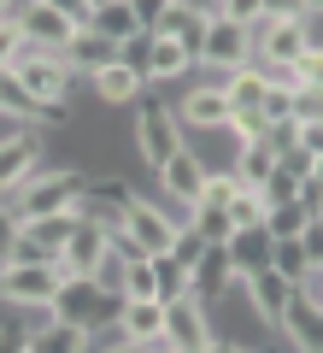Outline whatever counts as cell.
<instances>
[{
  "mask_svg": "<svg viewBox=\"0 0 323 353\" xmlns=\"http://www.w3.org/2000/svg\"><path fill=\"white\" fill-rule=\"evenodd\" d=\"M200 253H206L200 230H194V224H183V230H176V241H171V259H183L188 271H194V265H200Z\"/></svg>",
  "mask_w": 323,
  "mask_h": 353,
  "instance_id": "obj_39",
  "label": "cell"
},
{
  "mask_svg": "<svg viewBox=\"0 0 323 353\" xmlns=\"http://www.w3.org/2000/svg\"><path fill=\"white\" fill-rule=\"evenodd\" d=\"M24 336H30V330H6V324H0V353H24Z\"/></svg>",
  "mask_w": 323,
  "mask_h": 353,
  "instance_id": "obj_49",
  "label": "cell"
},
{
  "mask_svg": "<svg viewBox=\"0 0 323 353\" xmlns=\"http://www.w3.org/2000/svg\"><path fill=\"white\" fill-rule=\"evenodd\" d=\"M18 36L30 41V48H48V53H65V41L76 36V18H65L59 6H48V0H18V12H12Z\"/></svg>",
  "mask_w": 323,
  "mask_h": 353,
  "instance_id": "obj_10",
  "label": "cell"
},
{
  "mask_svg": "<svg viewBox=\"0 0 323 353\" xmlns=\"http://www.w3.org/2000/svg\"><path fill=\"white\" fill-rule=\"evenodd\" d=\"M211 341H218V324H211V306L206 301H194V294L165 301V336H159V347H171V353H206Z\"/></svg>",
  "mask_w": 323,
  "mask_h": 353,
  "instance_id": "obj_7",
  "label": "cell"
},
{
  "mask_svg": "<svg viewBox=\"0 0 323 353\" xmlns=\"http://www.w3.org/2000/svg\"><path fill=\"white\" fill-rule=\"evenodd\" d=\"M259 353H300V347H294V341H282V336H271V341H264Z\"/></svg>",
  "mask_w": 323,
  "mask_h": 353,
  "instance_id": "obj_51",
  "label": "cell"
},
{
  "mask_svg": "<svg viewBox=\"0 0 323 353\" xmlns=\"http://www.w3.org/2000/svg\"><path fill=\"white\" fill-rule=\"evenodd\" d=\"M264 18L271 24H294V18H306V0H264Z\"/></svg>",
  "mask_w": 323,
  "mask_h": 353,
  "instance_id": "obj_43",
  "label": "cell"
},
{
  "mask_svg": "<svg viewBox=\"0 0 323 353\" xmlns=\"http://www.w3.org/2000/svg\"><path fill=\"white\" fill-rule=\"evenodd\" d=\"M83 194H88V183H83V171H76V165H59V171H48V165H41V171L30 176V183H24L6 206H12L18 224H30V218L76 212V206H83Z\"/></svg>",
  "mask_w": 323,
  "mask_h": 353,
  "instance_id": "obj_2",
  "label": "cell"
},
{
  "mask_svg": "<svg viewBox=\"0 0 323 353\" xmlns=\"http://www.w3.org/2000/svg\"><path fill=\"white\" fill-rule=\"evenodd\" d=\"M183 224H194L206 248H224V241L236 236V224H229V206H206V201H200V206H188V218H183Z\"/></svg>",
  "mask_w": 323,
  "mask_h": 353,
  "instance_id": "obj_30",
  "label": "cell"
},
{
  "mask_svg": "<svg viewBox=\"0 0 323 353\" xmlns=\"http://www.w3.org/2000/svg\"><path fill=\"white\" fill-rule=\"evenodd\" d=\"M171 6H211V0H171Z\"/></svg>",
  "mask_w": 323,
  "mask_h": 353,
  "instance_id": "obj_54",
  "label": "cell"
},
{
  "mask_svg": "<svg viewBox=\"0 0 323 353\" xmlns=\"http://www.w3.org/2000/svg\"><path fill=\"white\" fill-rule=\"evenodd\" d=\"M300 77H306V88H323V41L300 59Z\"/></svg>",
  "mask_w": 323,
  "mask_h": 353,
  "instance_id": "obj_46",
  "label": "cell"
},
{
  "mask_svg": "<svg viewBox=\"0 0 323 353\" xmlns=\"http://www.w3.org/2000/svg\"><path fill=\"white\" fill-rule=\"evenodd\" d=\"M59 289H65L59 259L53 265H0V301L18 306V312H53Z\"/></svg>",
  "mask_w": 323,
  "mask_h": 353,
  "instance_id": "obj_5",
  "label": "cell"
},
{
  "mask_svg": "<svg viewBox=\"0 0 323 353\" xmlns=\"http://www.w3.org/2000/svg\"><path fill=\"white\" fill-rule=\"evenodd\" d=\"M206 353H259V347H241V341H224V336H218V341H211Z\"/></svg>",
  "mask_w": 323,
  "mask_h": 353,
  "instance_id": "obj_50",
  "label": "cell"
},
{
  "mask_svg": "<svg viewBox=\"0 0 323 353\" xmlns=\"http://www.w3.org/2000/svg\"><path fill=\"white\" fill-rule=\"evenodd\" d=\"M236 194H241L236 171H206V189H200V201H206V206H229ZM200 201H194V206H200Z\"/></svg>",
  "mask_w": 323,
  "mask_h": 353,
  "instance_id": "obj_36",
  "label": "cell"
},
{
  "mask_svg": "<svg viewBox=\"0 0 323 353\" xmlns=\"http://www.w3.org/2000/svg\"><path fill=\"white\" fill-rule=\"evenodd\" d=\"M41 159H48V136L36 124H12L6 118L0 124V201H12L30 176L41 171Z\"/></svg>",
  "mask_w": 323,
  "mask_h": 353,
  "instance_id": "obj_4",
  "label": "cell"
},
{
  "mask_svg": "<svg viewBox=\"0 0 323 353\" xmlns=\"http://www.w3.org/2000/svg\"><path fill=\"white\" fill-rule=\"evenodd\" d=\"M171 112H176V124H183V136L188 130H218V124H229V94L218 83H188Z\"/></svg>",
  "mask_w": 323,
  "mask_h": 353,
  "instance_id": "obj_13",
  "label": "cell"
},
{
  "mask_svg": "<svg viewBox=\"0 0 323 353\" xmlns=\"http://www.w3.org/2000/svg\"><path fill=\"white\" fill-rule=\"evenodd\" d=\"M48 6H59V12H65V18H76V24H88V12H94L88 0H48Z\"/></svg>",
  "mask_w": 323,
  "mask_h": 353,
  "instance_id": "obj_48",
  "label": "cell"
},
{
  "mask_svg": "<svg viewBox=\"0 0 323 353\" xmlns=\"http://www.w3.org/2000/svg\"><path fill=\"white\" fill-rule=\"evenodd\" d=\"M12 12H18V0H0V24H12Z\"/></svg>",
  "mask_w": 323,
  "mask_h": 353,
  "instance_id": "obj_52",
  "label": "cell"
},
{
  "mask_svg": "<svg viewBox=\"0 0 323 353\" xmlns=\"http://www.w3.org/2000/svg\"><path fill=\"white\" fill-rule=\"evenodd\" d=\"M153 183H159V201L171 206L176 218H188V206H194V201H200V189H206V165H200L188 148H176L171 159L153 171Z\"/></svg>",
  "mask_w": 323,
  "mask_h": 353,
  "instance_id": "obj_11",
  "label": "cell"
},
{
  "mask_svg": "<svg viewBox=\"0 0 323 353\" xmlns=\"http://www.w3.org/2000/svg\"><path fill=\"white\" fill-rule=\"evenodd\" d=\"M306 224H311V212H306L300 201H282V206H271V212H264V236H271V241L306 236Z\"/></svg>",
  "mask_w": 323,
  "mask_h": 353,
  "instance_id": "obj_32",
  "label": "cell"
},
{
  "mask_svg": "<svg viewBox=\"0 0 323 353\" xmlns=\"http://www.w3.org/2000/svg\"><path fill=\"white\" fill-rule=\"evenodd\" d=\"M153 271H159V301H183V294H194V271H188L183 259L159 253V259H153Z\"/></svg>",
  "mask_w": 323,
  "mask_h": 353,
  "instance_id": "obj_33",
  "label": "cell"
},
{
  "mask_svg": "<svg viewBox=\"0 0 323 353\" xmlns=\"http://www.w3.org/2000/svg\"><path fill=\"white\" fill-rule=\"evenodd\" d=\"M106 301H118V294H106L94 277H65V289H59V301H53V312L48 318H65V324H83V330H100V324H112L106 318Z\"/></svg>",
  "mask_w": 323,
  "mask_h": 353,
  "instance_id": "obj_12",
  "label": "cell"
},
{
  "mask_svg": "<svg viewBox=\"0 0 323 353\" xmlns=\"http://www.w3.org/2000/svg\"><path fill=\"white\" fill-rule=\"evenodd\" d=\"M236 289V259H229V248H206L194 265V301H224V294Z\"/></svg>",
  "mask_w": 323,
  "mask_h": 353,
  "instance_id": "obj_20",
  "label": "cell"
},
{
  "mask_svg": "<svg viewBox=\"0 0 323 353\" xmlns=\"http://www.w3.org/2000/svg\"><path fill=\"white\" fill-rule=\"evenodd\" d=\"M88 6H106V0H88Z\"/></svg>",
  "mask_w": 323,
  "mask_h": 353,
  "instance_id": "obj_55",
  "label": "cell"
},
{
  "mask_svg": "<svg viewBox=\"0 0 323 353\" xmlns=\"http://www.w3.org/2000/svg\"><path fill=\"white\" fill-rule=\"evenodd\" d=\"M306 18L317 24V18H323V0H306Z\"/></svg>",
  "mask_w": 323,
  "mask_h": 353,
  "instance_id": "obj_53",
  "label": "cell"
},
{
  "mask_svg": "<svg viewBox=\"0 0 323 353\" xmlns=\"http://www.w3.org/2000/svg\"><path fill=\"white\" fill-rule=\"evenodd\" d=\"M224 248H229V259H236V283L271 265V236H264V230H236Z\"/></svg>",
  "mask_w": 323,
  "mask_h": 353,
  "instance_id": "obj_26",
  "label": "cell"
},
{
  "mask_svg": "<svg viewBox=\"0 0 323 353\" xmlns=\"http://www.w3.org/2000/svg\"><path fill=\"white\" fill-rule=\"evenodd\" d=\"M129 12H136L141 30H159V18L171 12V0H129Z\"/></svg>",
  "mask_w": 323,
  "mask_h": 353,
  "instance_id": "obj_42",
  "label": "cell"
},
{
  "mask_svg": "<svg viewBox=\"0 0 323 353\" xmlns=\"http://www.w3.org/2000/svg\"><path fill=\"white\" fill-rule=\"evenodd\" d=\"M241 294H247V306L259 312V324H264V330H276V324H282V312H288V301H294V283L276 277L271 265H264V271L241 277Z\"/></svg>",
  "mask_w": 323,
  "mask_h": 353,
  "instance_id": "obj_15",
  "label": "cell"
},
{
  "mask_svg": "<svg viewBox=\"0 0 323 353\" xmlns=\"http://www.w3.org/2000/svg\"><path fill=\"white\" fill-rule=\"evenodd\" d=\"M218 88L229 94V112H253V106L264 101V88H271V77H264V65H241V71L218 77Z\"/></svg>",
  "mask_w": 323,
  "mask_h": 353,
  "instance_id": "obj_25",
  "label": "cell"
},
{
  "mask_svg": "<svg viewBox=\"0 0 323 353\" xmlns=\"http://www.w3.org/2000/svg\"><path fill=\"white\" fill-rule=\"evenodd\" d=\"M259 112L271 118V124H282V118H294V94H288V88H264V101H259Z\"/></svg>",
  "mask_w": 323,
  "mask_h": 353,
  "instance_id": "obj_41",
  "label": "cell"
},
{
  "mask_svg": "<svg viewBox=\"0 0 323 353\" xmlns=\"http://www.w3.org/2000/svg\"><path fill=\"white\" fill-rule=\"evenodd\" d=\"M200 65H206V71H218V77L253 65V30H247V24H229V18L211 12L206 41H200Z\"/></svg>",
  "mask_w": 323,
  "mask_h": 353,
  "instance_id": "obj_9",
  "label": "cell"
},
{
  "mask_svg": "<svg viewBox=\"0 0 323 353\" xmlns=\"http://www.w3.org/2000/svg\"><path fill=\"white\" fill-rule=\"evenodd\" d=\"M12 241H18V218H12V206L0 201V265H6V253H12Z\"/></svg>",
  "mask_w": 323,
  "mask_h": 353,
  "instance_id": "obj_45",
  "label": "cell"
},
{
  "mask_svg": "<svg viewBox=\"0 0 323 353\" xmlns=\"http://www.w3.org/2000/svg\"><path fill=\"white\" fill-rule=\"evenodd\" d=\"M118 301H159V271H153V259H124Z\"/></svg>",
  "mask_w": 323,
  "mask_h": 353,
  "instance_id": "obj_31",
  "label": "cell"
},
{
  "mask_svg": "<svg viewBox=\"0 0 323 353\" xmlns=\"http://www.w3.org/2000/svg\"><path fill=\"white\" fill-rule=\"evenodd\" d=\"M276 336L282 341H294L300 353H317L323 347V306H311V301H288V312H282V324H276Z\"/></svg>",
  "mask_w": 323,
  "mask_h": 353,
  "instance_id": "obj_21",
  "label": "cell"
},
{
  "mask_svg": "<svg viewBox=\"0 0 323 353\" xmlns=\"http://www.w3.org/2000/svg\"><path fill=\"white\" fill-rule=\"evenodd\" d=\"M300 241H306V259H311V265H323V218H311Z\"/></svg>",
  "mask_w": 323,
  "mask_h": 353,
  "instance_id": "obj_47",
  "label": "cell"
},
{
  "mask_svg": "<svg viewBox=\"0 0 323 353\" xmlns=\"http://www.w3.org/2000/svg\"><path fill=\"white\" fill-rule=\"evenodd\" d=\"M0 118H12V124H41V106L30 101V88L18 83V71H0Z\"/></svg>",
  "mask_w": 323,
  "mask_h": 353,
  "instance_id": "obj_28",
  "label": "cell"
},
{
  "mask_svg": "<svg viewBox=\"0 0 323 353\" xmlns=\"http://www.w3.org/2000/svg\"><path fill=\"white\" fill-rule=\"evenodd\" d=\"M271 271H276V277H288V283H300V277L311 271V259H306V241H300V236L271 241Z\"/></svg>",
  "mask_w": 323,
  "mask_h": 353,
  "instance_id": "obj_34",
  "label": "cell"
},
{
  "mask_svg": "<svg viewBox=\"0 0 323 353\" xmlns=\"http://www.w3.org/2000/svg\"><path fill=\"white\" fill-rule=\"evenodd\" d=\"M76 218H83V212H53V218H30V224H24V236H36L41 248H48V259H59V253H65V241H71V230H76Z\"/></svg>",
  "mask_w": 323,
  "mask_h": 353,
  "instance_id": "obj_29",
  "label": "cell"
},
{
  "mask_svg": "<svg viewBox=\"0 0 323 353\" xmlns=\"http://www.w3.org/2000/svg\"><path fill=\"white\" fill-rule=\"evenodd\" d=\"M88 30H100V36L118 41V48H124L129 36H141L136 12H129V0H106V6H94V12H88Z\"/></svg>",
  "mask_w": 323,
  "mask_h": 353,
  "instance_id": "obj_27",
  "label": "cell"
},
{
  "mask_svg": "<svg viewBox=\"0 0 323 353\" xmlns=\"http://www.w3.org/2000/svg\"><path fill=\"white\" fill-rule=\"evenodd\" d=\"M264 212H271V206H264L259 189H241L236 201H229V224L236 230H264Z\"/></svg>",
  "mask_w": 323,
  "mask_h": 353,
  "instance_id": "obj_35",
  "label": "cell"
},
{
  "mask_svg": "<svg viewBox=\"0 0 323 353\" xmlns=\"http://www.w3.org/2000/svg\"><path fill=\"white\" fill-rule=\"evenodd\" d=\"M88 88H94L100 106H136L141 94H147V77H141L129 59H112V65H100V71L88 77Z\"/></svg>",
  "mask_w": 323,
  "mask_h": 353,
  "instance_id": "obj_16",
  "label": "cell"
},
{
  "mask_svg": "<svg viewBox=\"0 0 323 353\" xmlns=\"http://www.w3.org/2000/svg\"><path fill=\"white\" fill-rule=\"evenodd\" d=\"M88 336H94V330L65 324V318H48V324H30L24 353H88Z\"/></svg>",
  "mask_w": 323,
  "mask_h": 353,
  "instance_id": "obj_22",
  "label": "cell"
},
{
  "mask_svg": "<svg viewBox=\"0 0 323 353\" xmlns=\"http://www.w3.org/2000/svg\"><path fill=\"white\" fill-rule=\"evenodd\" d=\"M118 59V41H106V36H100V30H76V36L71 41H65V65H71V77H76V83H88V77H94L100 71V65H112Z\"/></svg>",
  "mask_w": 323,
  "mask_h": 353,
  "instance_id": "obj_18",
  "label": "cell"
},
{
  "mask_svg": "<svg viewBox=\"0 0 323 353\" xmlns=\"http://www.w3.org/2000/svg\"><path fill=\"white\" fill-rule=\"evenodd\" d=\"M176 230H183V218H176L165 201H153V194H141V189H124V236L136 241L147 259L171 253Z\"/></svg>",
  "mask_w": 323,
  "mask_h": 353,
  "instance_id": "obj_3",
  "label": "cell"
},
{
  "mask_svg": "<svg viewBox=\"0 0 323 353\" xmlns=\"http://www.w3.org/2000/svg\"><path fill=\"white\" fill-rule=\"evenodd\" d=\"M141 71H147V88H153V83H183V77H194V71H200V59L183 48V41H171V36H153L147 65H141Z\"/></svg>",
  "mask_w": 323,
  "mask_h": 353,
  "instance_id": "obj_19",
  "label": "cell"
},
{
  "mask_svg": "<svg viewBox=\"0 0 323 353\" xmlns=\"http://www.w3.org/2000/svg\"><path fill=\"white\" fill-rule=\"evenodd\" d=\"M206 24H211V6H171V12L159 18V30H153V36H171V41H183V48L200 59V41H206Z\"/></svg>",
  "mask_w": 323,
  "mask_h": 353,
  "instance_id": "obj_23",
  "label": "cell"
},
{
  "mask_svg": "<svg viewBox=\"0 0 323 353\" xmlns=\"http://www.w3.org/2000/svg\"><path fill=\"white\" fill-rule=\"evenodd\" d=\"M112 330L124 341H136V347H159V336H165V301H118V318H112Z\"/></svg>",
  "mask_w": 323,
  "mask_h": 353,
  "instance_id": "obj_17",
  "label": "cell"
},
{
  "mask_svg": "<svg viewBox=\"0 0 323 353\" xmlns=\"http://www.w3.org/2000/svg\"><path fill=\"white\" fill-rule=\"evenodd\" d=\"M317 353H323V347H317Z\"/></svg>",
  "mask_w": 323,
  "mask_h": 353,
  "instance_id": "obj_57",
  "label": "cell"
},
{
  "mask_svg": "<svg viewBox=\"0 0 323 353\" xmlns=\"http://www.w3.org/2000/svg\"><path fill=\"white\" fill-rule=\"evenodd\" d=\"M211 12L229 18V24H264V0H211Z\"/></svg>",
  "mask_w": 323,
  "mask_h": 353,
  "instance_id": "obj_37",
  "label": "cell"
},
{
  "mask_svg": "<svg viewBox=\"0 0 323 353\" xmlns=\"http://www.w3.org/2000/svg\"><path fill=\"white\" fill-rule=\"evenodd\" d=\"M276 159H282V153H276L271 141H241L236 159H229V171H236L241 189H264V183H271V171H276Z\"/></svg>",
  "mask_w": 323,
  "mask_h": 353,
  "instance_id": "obj_24",
  "label": "cell"
},
{
  "mask_svg": "<svg viewBox=\"0 0 323 353\" xmlns=\"http://www.w3.org/2000/svg\"><path fill=\"white\" fill-rule=\"evenodd\" d=\"M300 153H306V159H317V153H323V118L300 124Z\"/></svg>",
  "mask_w": 323,
  "mask_h": 353,
  "instance_id": "obj_44",
  "label": "cell"
},
{
  "mask_svg": "<svg viewBox=\"0 0 323 353\" xmlns=\"http://www.w3.org/2000/svg\"><path fill=\"white\" fill-rule=\"evenodd\" d=\"M229 136L236 141H264L271 136V118H264L259 106H253V112H229Z\"/></svg>",
  "mask_w": 323,
  "mask_h": 353,
  "instance_id": "obj_38",
  "label": "cell"
},
{
  "mask_svg": "<svg viewBox=\"0 0 323 353\" xmlns=\"http://www.w3.org/2000/svg\"><path fill=\"white\" fill-rule=\"evenodd\" d=\"M18 71V83L30 88V101L41 106V124H53V118H71V88H76V77H71V65H65V53H48V48H24V59L12 65Z\"/></svg>",
  "mask_w": 323,
  "mask_h": 353,
  "instance_id": "obj_1",
  "label": "cell"
},
{
  "mask_svg": "<svg viewBox=\"0 0 323 353\" xmlns=\"http://www.w3.org/2000/svg\"><path fill=\"white\" fill-rule=\"evenodd\" d=\"M136 148H141V159H147V171H159V165L183 148V124H176V112L165 101H153V94L136 101Z\"/></svg>",
  "mask_w": 323,
  "mask_h": 353,
  "instance_id": "obj_8",
  "label": "cell"
},
{
  "mask_svg": "<svg viewBox=\"0 0 323 353\" xmlns=\"http://www.w3.org/2000/svg\"><path fill=\"white\" fill-rule=\"evenodd\" d=\"M153 353H171V347H153Z\"/></svg>",
  "mask_w": 323,
  "mask_h": 353,
  "instance_id": "obj_56",
  "label": "cell"
},
{
  "mask_svg": "<svg viewBox=\"0 0 323 353\" xmlns=\"http://www.w3.org/2000/svg\"><path fill=\"white\" fill-rule=\"evenodd\" d=\"M317 48V24L311 18H294V24H253V65H300L306 53Z\"/></svg>",
  "mask_w": 323,
  "mask_h": 353,
  "instance_id": "obj_6",
  "label": "cell"
},
{
  "mask_svg": "<svg viewBox=\"0 0 323 353\" xmlns=\"http://www.w3.org/2000/svg\"><path fill=\"white\" fill-rule=\"evenodd\" d=\"M24 48H30V41L18 36V24H0V71H12V65L24 59Z\"/></svg>",
  "mask_w": 323,
  "mask_h": 353,
  "instance_id": "obj_40",
  "label": "cell"
},
{
  "mask_svg": "<svg viewBox=\"0 0 323 353\" xmlns=\"http://www.w3.org/2000/svg\"><path fill=\"white\" fill-rule=\"evenodd\" d=\"M106 253H112V241H106V230H100L94 218H76L71 241H65V253H59V271H65V277H94Z\"/></svg>",
  "mask_w": 323,
  "mask_h": 353,
  "instance_id": "obj_14",
  "label": "cell"
}]
</instances>
